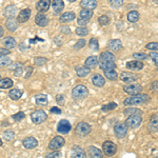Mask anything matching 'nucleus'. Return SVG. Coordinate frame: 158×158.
Listing matches in <instances>:
<instances>
[{
    "label": "nucleus",
    "mask_w": 158,
    "mask_h": 158,
    "mask_svg": "<svg viewBox=\"0 0 158 158\" xmlns=\"http://www.w3.org/2000/svg\"><path fill=\"white\" fill-rule=\"evenodd\" d=\"M115 60H116V58H115V56H114V54H112V52H103L100 54L98 64L101 70H103V71L114 70V69L116 68Z\"/></svg>",
    "instance_id": "nucleus-1"
},
{
    "label": "nucleus",
    "mask_w": 158,
    "mask_h": 158,
    "mask_svg": "<svg viewBox=\"0 0 158 158\" xmlns=\"http://www.w3.org/2000/svg\"><path fill=\"white\" fill-rule=\"evenodd\" d=\"M151 100L149 95L147 94H136L134 96H131V97H128L127 99H124L123 104L126 106H136V104H143L147 103Z\"/></svg>",
    "instance_id": "nucleus-2"
},
{
    "label": "nucleus",
    "mask_w": 158,
    "mask_h": 158,
    "mask_svg": "<svg viewBox=\"0 0 158 158\" xmlns=\"http://www.w3.org/2000/svg\"><path fill=\"white\" fill-rule=\"evenodd\" d=\"M89 95V91L83 85H78L73 89L72 96L75 99H83Z\"/></svg>",
    "instance_id": "nucleus-3"
},
{
    "label": "nucleus",
    "mask_w": 158,
    "mask_h": 158,
    "mask_svg": "<svg viewBox=\"0 0 158 158\" xmlns=\"http://www.w3.org/2000/svg\"><path fill=\"white\" fill-rule=\"evenodd\" d=\"M141 122H142V118L140 115H132L127 118L124 124H126L128 129H137L141 124Z\"/></svg>",
    "instance_id": "nucleus-4"
},
{
    "label": "nucleus",
    "mask_w": 158,
    "mask_h": 158,
    "mask_svg": "<svg viewBox=\"0 0 158 158\" xmlns=\"http://www.w3.org/2000/svg\"><path fill=\"white\" fill-rule=\"evenodd\" d=\"M48 118V115L43 110H36L35 112H33L31 114V119L34 122L35 124H39L42 123L43 121H45Z\"/></svg>",
    "instance_id": "nucleus-5"
},
{
    "label": "nucleus",
    "mask_w": 158,
    "mask_h": 158,
    "mask_svg": "<svg viewBox=\"0 0 158 158\" xmlns=\"http://www.w3.org/2000/svg\"><path fill=\"white\" fill-rule=\"evenodd\" d=\"M64 143H65V140H64L63 137L56 136L50 141L49 149L52 150V151H58V150H60L61 148L64 146Z\"/></svg>",
    "instance_id": "nucleus-6"
},
{
    "label": "nucleus",
    "mask_w": 158,
    "mask_h": 158,
    "mask_svg": "<svg viewBox=\"0 0 158 158\" xmlns=\"http://www.w3.org/2000/svg\"><path fill=\"white\" fill-rule=\"evenodd\" d=\"M102 149H103L104 155H106V156H109V157L115 155V153L117 152L116 144L114 143V142H112V141H109V140H108V141H104L103 142Z\"/></svg>",
    "instance_id": "nucleus-7"
},
{
    "label": "nucleus",
    "mask_w": 158,
    "mask_h": 158,
    "mask_svg": "<svg viewBox=\"0 0 158 158\" xmlns=\"http://www.w3.org/2000/svg\"><path fill=\"white\" fill-rule=\"evenodd\" d=\"M114 133L118 138H124L128 134V128L122 122H117L114 126Z\"/></svg>",
    "instance_id": "nucleus-8"
},
{
    "label": "nucleus",
    "mask_w": 158,
    "mask_h": 158,
    "mask_svg": "<svg viewBox=\"0 0 158 158\" xmlns=\"http://www.w3.org/2000/svg\"><path fill=\"white\" fill-rule=\"evenodd\" d=\"M91 131H92L91 126L85 121L79 122L77 126H76V133L80 135V136H86L88 134L91 133Z\"/></svg>",
    "instance_id": "nucleus-9"
},
{
    "label": "nucleus",
    "mask_w": 158,
    "mask_h": 158,
    "mask_svg": "<svg viewBox=\"0 0 158 158\" xmlns=\"http://www.w3.org/2000/svg\"><path fill=\"white\" fill-rule=\"evenodd\" d=\"M71 129H72V126H71L70 121H68L67 119H61V120L58 122V126H57L58 133L68 134V133H70Z\"/></svg>",
    "instance_id": "nucleus-10"
},
{
    "label": "nucleus",
    "mask_w": 158,
    "mask_h": 158,
    "mask_svg": "<svg viewBox=\"0 0 158 158\" xmlns=\"http://www.w3.org/2000/svg\"><path fill=\"white\" fill-rule=\"evenodd\" d=\"M142 90V86L140 85H137V83H129L128 85L123 86V91L126 93L130 94V95H136V94H139Z\"/></svg>",
    "instance_id": "nucleus-11"
},
{
    "label": "nucleus",
    "mask_w": 158,
    "mask_h": 158,
    "mask_svg": "<svg viewBox=\"0 0 158 158\" xmlns=\"http://www.w3.org/2000/svg\"><path fill=\"white\" fill-rule=\"evenodd\" d=\"M137 79H138V76L136 74L130 73V72H123L120 74V80H122L123 82L132 83L134 81H136Z\"/></svg>",
    "instance_id": "nucleus-12"
},
{
    "label": "nucleus",
    "mask_w": 158,
    "mask_h": 158,
    "mask_svg": "<svg viewBox=\"0 0 158 158\" xmlns=\"http://www.w3.org/2000/svg\"><path fill=\"white\" fill-rule=\"evenodd\" d=\"M22 144H23V147L25 148V149L32 150V149H35V148L38 146V141H37L36 138L30 136V137H27V138L23 139V141H22Z\"/></svg>",
    "instance_id": "nucleus-13"
},
{
    "label": "nucleus",
    "mask_w": 158,
    "mask_h": 158,
    "mask_svg": "<svg viewBox=\"0 0 158 158\" xmlns=\"http://www.w3.org/2000/svg\"><path fill=\"white\" fill-rule=\"evenodd\" d=\"M31 14H32V12H31L30 9H24V10H22V11H20V13L18 14V17H17V22L23 23V22L27 21L31 17Z\"/></svg>",
    "instance_id": "nucleus-14"
},
{
    "label": "nucleus",
    "mask_w": 158,
    "mask_h": 158,
    "mask_svg": "<svg viewBox=\"0 0 158 158\" xmlns=\"http://www.w3.org/2000/svg\"><path fill=\"white\" fill-rule=\"evenodd\" d=\"M72 157L73 158H86V153L82 148L78 146H74L72 149Z\"/></svg>",
    "instance_id": "nucleus-15"
},
{
    "label": "nucleus",
    "mask_w": 158,
    "mask_h": 158,
    "mask_svg": "<svg viewBox=\"0 0 158 158\" xmlns=\"http://www.w3.org/2000/svg\"><path fill=\"white\" fill-rule=\"evenodd\" d=\"M17 12H18V9L16 7V6H14V4H10V6H7L6 9H4L3 15L6 17H7V18H13V17L17 14Z\"/></svg>",
    "instance_id": "nucleus-16"
},
{
    "label": "nucleus",
    "mask_w": 158,
    "mask_h": 158,
    "mask_svg": "<svg viewBox=\"0 0 158 158\" xmlns=\"http://www.w3.org/2000/svg\"><path fill=\"white\" fill-rule=\"evenodd\" d=\"M35 23L39 25V27H45V25H48V23H49V18L44 14L39 13L35 17Z\"/></svg>",
    "instance_id": "nucleus-17"
},
{
    "label": "nucleus",
    "mask_w": 158,
    "mask_h": 158,
    "mask_svg": "<svg viewBox=\"0 0 158 158\" xmlns=\"http://www.w3.org/2000/svg\"><path fill=\"white\" fill-rule=\"evenodd\" d=\"M88 154H89V157L90 158H102V152L96 147H89L88 149Z\"/></svg>",
    "instance_id": "nucleus-18"
},
{
    "label": "nucleus",
    "mask_w": 158,
    "mask_h": 158,
    "mask_svg": "<svg viewBox=\"0 0 158 158\" xmlns=\"http://www.w3.org/2000/svg\"><path fill=\"white\" fill-rule=\"evenodd\" d=\"M53 11H54L55 15L60 14L61 11L64 9V2L62 0H53Z\"/></svg>",
    "instance_id": "nucleus-19"
},
{
    "label": "nucleus",
    "mask_w": 158,
    "mask_h": 158,
    "mask_svg": "<svg viewBox=\"0 0 158 158\" xmlns=\"http://www.w3.org/2000/svg\"><path fill=\"white\" fill-rule=\"evenodd\" d=\"M92 82L95 86H98V88H102V86L106 85V80L100 74H95V75L92 77Z\"/></svg>",
    "instance_id": "nucleus-20"
},
{
    "label": "nucleus",
    "mask_w": 158,
    "mask_h": 158,
    "mask_svg": "<svg viewBox=\"0 0 158 158\" xmlns=\"http://www.w3.org/2000/svg\"><path fill=\"white\" fill-rule=\"evenodd\" d=\"M80 6L85 10H94L97 6V1L96 0H81Z\"/></svg>",
    "instance_id": "nucleus-21"
},
{
    "label": "nucleus",
    "mask_w": 158,
    "mask_h": 158,
    "mask_svg": "<svg viewBox=\"0 0 158 158\" xmlns=\"http://www.w3.org/2000/svg\"><path fill=\"white\" fill-rule=\"evenodd\" d=\"M108 47L112 52H118V51L122 48V43L119 39H113L109 42Z\"/></svg>",
    "instance_id": "nucleus-22"
},
{
    "label": "nucleus",
    "mask_w": 158,
    "mask_h": 158,
    "mask_svg": "<svg viewBox=\"0 0 158 158\" xmlns=\"http://www.w3.org/2000/svg\"><path fill=\"white\" fill-rule=\"evenodd\" d=\"M50 6H51V0H39L36 7L39 12H47L50 9Z\"/></svg>",
    "instance_id": "nucleus-23"
},
{
    "label": "nucleus",
    "mask_w": 158,
    "mask_h": 158,
    "mask_svg": "<svg viewBox=\"0 0 158 158\" xmlns=\"http://www.w3.org/2000/svg\"><path fill=\"white\" fill-rule=\"evenodd\" d=\"M126 65L129 70H132V71H139L143 68V63L140 62V61H138V60L137 61H129Z\"/></svg>",
    "instance_id": "nucleus-24"
},
{
    "label": "nucleus",
    "mask_w": 158,
    "mask_h": 158,
    "mask_svg": "<svg viewBox=\"0 0 158 158\" xmlns=\"http://www.w3.org/2000/svg\"><path fill=\"white\" fill-rule=\"evenodd\" d=\"M2 42H3V45L6 48L7 50H12L16 47V40L11 36H7L6 38H3Z\"/></svg>",
    "instance_id": "nucleus-25"
},
{
    "label": "nucleus",
    "mask_w": 158,
    "mask_h": 158,
    "mask_svg": "<svg viewBox=\"0 0 158 158\" xmlns=\"http://www.w3.org/2000/svg\"><path fill=\"white\" fill-rule=\"evenodd\" d=\"M35 101H36V104L42 106H48V103H49L47 95H44V94H38V95L35 96Z\"/></svg>",
    "instance_id": "nucleus-26"
},
{
    "label": "nucleus",
    "mask_w": 158,
    "mask_h": 158,
    "mask_svg": "<svg viewBox=\"0 0 158 158\" xmlns=\"http://www.w3.org/2000/svg\"><path fill=\"white\" fill-rule=\"evenodd\" d=\"M6 27L10 32H15L17 30V27H18V22L14 18H9L6 22Z\"/></svg>",
    "instance_id": "nucleus-27"
},
{
    "label": "nucleus",
    "mask_w": 158,
    "mask_h": 158,
    "mask_svg": "<svg viewBox=\"0 0 158 158\" xmlns=\"http://www.w3.org/2000/svg\"><path fill=\"white\" fill-rule=\"evenodd\" d=\"M85 64V67L89 68V69L97 67V64H98V58H97V56H90L89 58H86Z\"/></svg>",
    "instance_id": "nucleus-28"
},
{
    "label": "nucleus",
    "mask_w": 158,
    "mask_h": 158,
    "mask_svg": "<svg viewBox=\"0 0 158 158\" xmlns=\"http://www.w3.org/2000/svg\"><path fill=\"white\" fill-rule=\"evenodd\" d=\"M91 70L89 68H86L85 65H79V67H76V74L79 76V77H85L90 74Z\"/></svg>",
    "instance_id": "nucleus-29"
},
{
    "label": "nucleus",
    "mask_w": 158,
    "mask_h": 158,
    "mask_svg": "<svg viewBox=\"0 0 158 158\" xmlns=\"http://www.w3.org/2000/svg\"><path fill=\"white\" fill-rule=\"evenodd\" d=\"M75 17H76V15L74 12H67L61 15L59 20H60V22H70L75 19Z\"/></svg>",
    "instance_id": "nucleus-30"
},
{
    "label": "nucleus",
    "mask_w": 158,
    "mask_h": 158,
    "mask_svg": "<svg viewBox=\"0 0 158 158\" xmlns=\"http://www.w3.org/2000/svg\"><path fill=\"white\" fill-rule=\"evenodd\" d=\"M9 96L13 100H19L22 96V91L19 90V89H13V90L10 91Z\"/></svg>",
    "instance_id": "nucleus-31"
},
{
    "label": "nucleus",
    "mask_w": 158,
    "mask_h": 158,
    "mask_svg": "<svg viewBox=\"0 0 158 158\" xmlns=\"http://www.w3.org/2000/svg\"><path fill=\"white\" fill-rule=\"evenodd\" d=\"M149 130L151 133H156L157 132V115L152 116L151 120H150V123H149Z\"/></svg>",
    "instance_id": "nucleus-32"
},
{
    "label": "nucleus",
    "mask_w": 158,
    "mask_h": 158,
    "mask_svg": "<svg viewBox=\"0 0 158 158\" xmlns=\"http://www.w3.org/2000/svg\"><path fill=\"white\" fill-rule=\"evenodd\" d=\"M123 114L126 116H132V115H142V111L139 109H136V108H129V109H126L123 111Z\"/></svg>",
    "instance_id": "nucleus-33"
},
{
    "label": "nucleus",
    "mask_w": 158,
    "mask_h": 158,
    "mask_svg": "<svg viewBox=\"0 0 158 158\" xmlns=\"http://www.w3.org/2000/svg\"><path fill=\"white\" fill-rule=\"evenodd\" d=\"M13 86V80L10 78H3L0 79V89H10Z\"/></svg>",
    "instance_id": "nucleus-34"
},
{
    "label": "nucleus",
    "mask_w": 158,
    "mask_h": 158,
    "mask_svg": "<svg viewBox=\"0 0 158 158\" xmlns=\"http://www.w3.org/2000/svg\"><path fill=\"white\" fill-rule=\"evenodd\" d=\"M104 76L110 80H116L118 78V74L116 73V71L114 70H106L104 71Z\"/></svg>",
    "instance_id": "nucleus-35"
},
{
    "label": "nucleus",
    "mask_w": 158,
    "mask_h": 158,
    "mask_svg": "<svg viewBox=\"0 0 158 158\" xmlns=\"http://www.w3.org/2000/svg\"><path fill=\"white\" fill-rule=\"evenodd\" d=\"M93 16V12L91 10H81L80 14H79V18H83V19H91V17Z\"/></svg>",
    "instance_id": "nucleus-36"
},
{
    "label": "nucleus",
    "mask_w": 158,
    "mask_h": 158,
    "mask_svg": "<svg viewBox=\"0 0 158 158\" xmlns=\"http://www.w3.org/2000/svg\"><path fill=\"white\" fill-rule=\"evenodd\" d=\"M139 19V13L137 11H132L128 14V20L130 22H137Z\"/></svg>",
    "instance_id": "nucleus-37"
},
{
    "label": "nucleus",
    "mask_w": 158,
    "mask_h": 158,
    "mask_svg": "<svg viewBox=\"0 0 158 158\" xmlns=\"http://www.w3.org/2000/svg\"><path fill=\"white\" fill-rule=\"evenodd\" d=\"M12 63V60L7 56H0V68L7 67Z\"/></svg>",
    "instance_id": "nucleus-38"
},
{
    "label": "nucleus",
    "mask_w": 158,
    "mask_h": 158,
    "mask_svg": "<svg viewBox=\"0 0 158 158\" xmlns=\"http://www.w3.org/2000/svg\"><path fill=\"white\" fill-rule=\"evenodd\" d=\"M117 108V103L116 102H110L108 104H104V106L101 108V111L106 113V112H110V111H113L114 109Z\"/></svg>",
    "instance_id": "nucleus-39"
},
{
    "label": "nucleus",
    "mask_w": 158,
    "mask_h": 158,
    "mask_svg": "<svg viewBox=\"0 0 158 158\" xmlns=\"http://www.w3.org/2000/svg\"><path fill=\"white\" fill-rule=\"evenodd\" d=\"M3 138L6 140V141H11L15 138V134L14 132L12 131V130H6V131H4L3 133Z\"/></svg>",
    "instance_id": "nucleus-40"
},
{
    "label": "nucleus",
    "mask_w": 158,
    "mask_h": 158,
    "mask_svg": "<svg viewBox=\"0 0 158 158\" xmlns=\"http://www.w3.org/2000/svg\"><path fill=\"white\" fill-rule=\"evenodd\" d=\"M89 45H90L91 49L94 51H98V49H99V43L96 38H92L90 40V42H89Z\"/></svg>",
    "instance_id": "nucleus-41"
},
{
    "label": "nucleus",
    "mask_w": 158,
    "mask_h": 158,
    "mask_svg": "<svg viewBox=\"0 0 158 158\" xmlns=\"http://www.w3.org/2000/svg\"><path fill=\"white\" fill-rule=\"evenodd\" d=\"M88 33H89V31L85 27H77V29H76V34H77L78 36H81V37L86 36Z\"/></svg>",
    "instance_id": "nucleus-42"
},
{
    "label": "nucleus",
    "mask_w": 158,
    "mask_h": 158,
    "mask_svg": "<svg viewBox=\"0 0 158 158\" xmlns=\"http://www.w3.org/2000/svg\"><path fill=\"white\" fill-rule=\"evenodd\" d=\"M12 118L14 119V121H21L22 119L25 118V114L23 112H18V113L14 114V115L12 116Z\"/></svg>",
    "instance_id": "nucleus-43"
},
{
    "label": "nucleus",
    "mask_w": 158,
    "mask_h": 158,
    "mask_svg": "<svg viewBox=\"0 0 158 158\" xmlns=\"http://www.w3.org/2000/svg\"><path fill=\"white\" fill-rule=\"evenodd\" d=\"M22 72H23L22 64H21V63H18V65H17V67L15 68V70H14V75L16 76V77H19V76L22 75Z\"/></svg>",
    "instance_id": "nucleus-44"
},
{
    "label": "nucleus",
    "mask_w": 158,
    "mask_h": 158,
    "mask_svg": "<svg viewBox=\"0 0 158 158\" xmlns=\"http://www.w3.org/2000/svg\"><path fill=\"white\" fill-rule=\"evenodd\" d=\"M98 21H99V23H100L101 25H106V24L110 23V19H109V17L106 16V15H103V16L99 17Z\"/></svg>",
    "instance_id": "nucleus-45"
},
{
    "label": "nucleus",
    "mask_w": 158,
    "mask_h": 158,
    "mask_svg": "<svg viewBox=\"0 0 158 158\" xmlns=\"http://www.w3.org/2000/svg\"><path fill=\"white\" fill-rule=\"evenodd\" d=\"M109 3L114 7H119L123 4V0H109Z\"/></svg>",
    "instance_id": "nucleus-46"
},
{
    "label": "nucleus",
    "mask_w": 158,
    "mask_h": 158,
    "mask_svg": "<svg viewBox=\"0 0 158 158\" xmlns=\"http://www.w3.org/2000/svg\"><path fill=\"white\" fill-rule=\"evenodd\" d=\"M62 157V154L59 151H53V153H50V154L47 155L45 158H61Z\"/></svg>",
    "instance_id": "nucleus-47"
},
{
    "label": "nucleus",
    "mask_w": 158,
    "mask_h": 158,
    "mask_svg": "<svg viewBox=\"0 0 158 158\" xmlns=\"http://www.w3.org/2000/svg\"><path fill=\"white\" fill-rule=\"evenodd\" d=\"M85 44H86L85 40V39H80V40H78V42L75 44L74 49H75V50H80V49H82V48L85 47Z\"/></svg>",
    "instance_id": "nucleus-48"
},
{
    "label": "nucleus",
    "mask_w": 158,
    "mask_h": 158,
    "mask_svg": "<svg viewBox=\"0 0 158 158\" xmlns=\"http://www.w3.org/2000/svg\"><path fill=\"white\" fill-rule=\"evenodd\" d=\"M48 61L47 58H43V57H36L35 58V64L36 65H43L45 62Z\"/></svg>",
    "instance_id": "nucleus-49"
},
{
    "label": "nucleus",
    "mask_w": 158,
    "mask_h": 158,
    "mask_svg": "<svg viewBox=\"0 0 158 158\" xmlns=\"http://www.w3.org/2000/svg\"><path fill=\"white\" fill-rule=\"evenodd\" d=\"M146 48L148 50H151V51H157L158 43L157 42H150V43H148V44L146 45Z\"/></svg>",
    "instance_id": "nucleus-50"
},
{
    "label": "nucleus",
    "mask_w": 158,
    "mask_h": 158,
    "mask_svg": "<svg viewBox=\"0 0 158 158\" xmlns=\"http://www.w3.org/2000/svg\"><path fill=\"white\" fill-rule=\"evenodd\" d=\"M56 101H57V103L58 104H60V106H63L65 102V99H64V96L63 95H57L56 96Z\"/></svg>",
    "instance_id": "nucleus-51"
},
{
    "label": "nucleus",
    "mask_w": 158,
    "mask_h": 158,
    "mask_svg": "<svg viewBox=\"0 0 158 158\" xmlns=\"http://www.w3.org/2000/svg\"><path fill=\"white\" fill-rule=\"evenodd\" d=\"M133 57L137 60H141V59H146L147 55L143 54V53H135V54H133Z\"/></svg>",
    "instance_id": "nucleus-52"
},
{
    "label": "nucleus",
    "mask_w": 158,
    "mask_h": 158,
    "mask_svg": "<svg viewBox=\"0 0 158 158\" xmlns=\"http://www.w3.org/2000/svg\"><path fill=\"white\" fill-rule=\"evenodd\" d=\"M89 21H90V20H89V19L78 18V20H77V23H78V25H80V27H85V25H86V24L89 23Z\"/></svg>",
    "instance_id": "nucleus-53"
},
{
    "label": "nucleus",
    "mask_w": 158,
    "mask_h": 158,
    "mask_svg": "<svg viewBox=\"0 0 158 158\" xmlns=\"http://www.w3.org/2000/svg\"><path fill=\"white\" fill-rule=\"evenodd\" d=\"M150 56H151V58L153 60H154V62H155V65H157V52L156 51H153V52L151 53V54H150Z\"/></svg>",
    "instance_id": "nucleus-54"
},
{
    "label": "nucleus",
    "mask_w": 158,
    "mask_h": 158,
    "mask_svg": "<svg viewBox=\"0 0 158 158\" xmlns=\"http://www.w3.org/2000/svg\"><path fill=\"white\" fill-rule=\"evenodd\" d=\"M27 74H25V79H27V78H30L31 77V75H32V73H33V68L32 67H27Z\"/></svg>",
    "instance_id": "nucleus-55"
},
{
    "label": "nucleus",
    "mask_w": 158,
    "mask_h": 158,
    "mask_svg": "<svg viewBox=\"0 0 158 158\" xmlns=\"http://www.w3.org/2000/svg\"><path fill=\"white\" fill-rule=\"evenodd\" d=\"M52 113H54V114H61L62 113V111H61V109H59V108H57V106H53L52 109L50 110Z\"/></svg>",
    "instance_id": "nucleus-56"
},
{
    "label": "nucleus",
    "mask_w": 158,
    "mask_h": 158,
    "mask_svg": "<svg viewBox=\"0 0 158 158\" xmlns=\"http://www.w3.org/2000/svg\"><path fill=\"white\" fill-rule=\"evenodd\" d=\"M10 54V50L7 49H0V56H6Z\"/></svg>",
    "instance_id": "nucleus-57"
},
{
    "label": "nucleus",
    "mask_w": 158,
    "mask_h": 158,
    "mask_svg": "<svg viewBox=\"0 0 158 158\" xmlns=\"http://www.w3.org/2000/svg\"><path fill=\"white\" fill-rule=\"evenodd\" d=\"M3 29H2V27H0V38H1L2 36H3Z\"/></svg>",
    "instance_id": "nucleus-58"
},
{
    "label": "nucleus",
    "mask_w": 158,
    "mask_h": 158,
    "mask_svg": "<svg viewBox=\"0 0 158 158\" xmlns=\"http://www.w3.org/2000/svg\"><path fill=\"white\" fill-rule=\"evenodd\" d=\"M2 146V140H1V138H0V147Z\"/></svg>",
    "instance_id": "nucleus-59"
},
{
    "label": "nucleus",
    "mask_w": 158,
    "mask_h": 158,
    "mask_svg": "<svg viewBox=\"0 0 158 158\" xmlns=\"http://www.w3.org/2000/svg\"><path fill=\"white\" fill-rule=\"evenodd\" d=\"M69 1H70V2H75L76 0H69Z\"/></svg>",
    "instance_id": "nucleus-60"
},
{
    "label": "nucleus",
    "mask_w": 158,
    "mask_h": 158,
    "mask_svg": "<svg viewBox=\"0 0 158 158\" xmlns=\"http://www.w3.org/2000/svg\"><path fill=\"white\" fill-rule=\"evenodd\" d=\"M0 79H1V76H0Z\"/></svg>",
    "instance_id": "nucleus-61"
}]
</instances>
